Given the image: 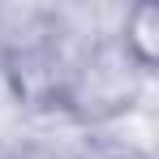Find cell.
Here are the masks:
<instances>
[{
  "label": "cell",
  "mask_w": 159,
  "mask_h": 159,
  "mask_svg": "<svg viewBox=\"0 0 159 159\" xmlns=\"http://www.w3.org/2000/svg\"><path fill=\"white\" fill-rule=\"evenodd\" d=\"M142 86L146 73L125 56L116 34H103L73 56L56 107H65L82 125H107V120H120L142 99Z\"/></svg>",
  "instance_id": "obj_1"
},
{
  "label": "cell",
  "mask_w": 159,
  "mask_h": 159,
  "mask_svg": "<svg viewBox=\"0 0 159 159\" xmlns=\"http://www.w3.org/2000/svg\"><path fill=\"white\" fill-rule=\"evenodd\" d=\"M116 43L125 48V56L146 78L155 73V60H159V4L155 0H138V4L125 9L120 30H116Z\"/></svg>",
  "instance_id": "obj_2"
},
{
  "label": "cell",
  "mask_w": 159,
  "mask_h": 159,
  "mask_svg": "<svg viewBox=\"0 0 159 159\" xmlns=\"http://www.w3.org/2000/svg\"><path fill=\"white\" fill-rule=\"evenodd\" d=\"M0 159H73V155H60L52 146H17V151H9V155H0Z\"/></svg>",
  "instance_id": "obj_3"
}]
</instances>
